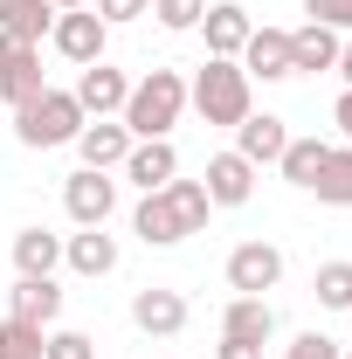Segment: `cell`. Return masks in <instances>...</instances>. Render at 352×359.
<instances>
[{
  "label": "cell",
  "instance_id": "cell-1",
  "mask_svg": "<svg viewBox=\"0 0 352 359\" xmlns=\"http://www.w3.org/2000/svg\"><path fill=\"white\" fill-rule=\"evenodd\" d=\"M180 111H187V76H180V69H152L145 83H132L118 125H125L132 138H166L180 125Z\"/></svg>",
  "mask_w": 352,
  "mask_h": 359
},
{
  "label": "cell",
  "instance_id": "cell-2",
  "mask_svg": "<svg viewBox=\"0 0 352 359\" xmlns=\"http://www.w3.org/2000/svg\"><path fill=\"white\" fill-rule=\"evenodd\" d=\"M249 69L242 62H228V55H208L201 69H194V83H187V104L208 118V125H242L249 118Z\"/></svg>",
  "mask_w": 352,
  "mask_h": 359
},
{
  "label": "cell",
  "instance_id": "cell-3",
  "mask_svg": "<svg viewBox=\"0 0 352 359\" xmlns=\"http://www.w3.org/2000/svg\"><path fill=\"white\" fill-rule=\"evenodd\" d=\"M83 104L69 97V90H35L21 111H14V138L21 145H35V152H48V145H76V132H83Z\"/></svg>",
  "mask_w": 352,
  "mask_h": 359
},
{
  "label": "cell",
  "instance_id": "cell-4",
  "mask_svg": "<svg viewBox=\"0 0 352 359\" xmlns=\"http://www.w3.org/2000/svg\"><path fill=\"white\" fill-rule=\"evenodd\" d=\"M48 42H55V55H62V62L90 69V62H104V48H111V28H104V14H97V7H69V14H55Z\"/></svg>",
  "mask_w": 352,
  "mask_h": 359
},
{
  "label": "cell",
  "instance_id": "cell-5",
  "mask_svg": "<svg viewBox=\"0 0 352 359\" xmlns=\"http://www.w3.org/2000/svg\"><path fill=\"white\" fill-rule=\"evenodd\" d=\"M62 208H69V222H76V228H104V222H111V208H118V180L97 173V166L69 173V180H62Z\"/></svg>",
  "mask_w": 352,
  "mask_h": 359
},
{
  "label": "cell",
  "instance_id": "cell-6",
  "mask_svg": "<svg viewBox=\"0 0 352 359\" xmlns=\"http://www.w3.org/2000/svg\"><path fill=\"white\" fill-rule=\"evenodd\" d=\"M283 283V249L276 242H242L235 256H228V290L235 297H263Z\"/></svg>",
  "mask_w": 352,
  "mask_h": 359
},
{
  "label": "cell",
  "instance_id": "cell-7",
  "mask_svg": "<svg viewBox=\"0 0 352 359\" xmlns=\"http://www.w3.org/2000/svg\"><path fill=\"white\" fill-rule=\"evenodd\" d=\"M118 173L132 180L138 194H159L166 180H180V152H173V138H132V152H125V166Z\"/></svg>",
  "mask_w": 352,
  "mask_h": 359
},
{
  "label": "cell",
  "instance_id": "cell-8",
  "mask_svg": "<svg viewBox=\"0 0 352 359\" xmlns=\"http://www.w3.org/2000/svg\"><path fill=\"white\" fill-rule=\"evenodd\" d=\"M35 90H48L42 83V48H35V42H7V35H0V97L21 111Z\"/></svg>",
  "mask_w": 352,
  "mask_h": 359
},
{
  "label": "cell",
  "instance_id": "cell-9",
  "mask_svg": "<svg viewBox=\"0 0 352 359\" xmlns=\"http://www.w3.org/2000/svg\"><path fill=\"white\" fill-rule=\"evenodd\" d=\"M201 187H208L215 208H242V201H256V166L242 152H215L208 173H201Z\"/></svg>",
  "mask_w": 352,
  "mask_h": 359
},
{
  "label": "cell",
  "instance_id": "cell-10",
  "mask_svg": "<svg viewBox=\"0 0 352 359\" xmlns=\"http://www.w3.org/2000/svg\"><path fill=\"white\" fill-rule=\"evenodd\" d=\"M132 325L145 332V339H180V332H187V297L152 283V290H138V297H132Z\"/></svg>",
  "mask_w": 352,
  "mask_h": 359
},
{
  "label": "cell",
  "instance_id": "cell-11",
  "mask_svg": "<svg viewBox=\"0 0 352 359\" xmlns=\"http://www.w3.org/2000/svg\"><path fill=\"white\" fill-rule=\"evenodd\" d=\"M201 35H208V55H242V42L256 35V21H249V7H235V0H208V14H201Z\"/></svg>",
  "mask_w": 352,
  "mask_h": 359
},
{
  "label": "cell",
  "instance_id": "cell-12",
  "mask_svg": "<svg viewBox=\"0 0 352 359\" xmlns=\"http://www.w3.org/2000/svg\"><path fill=\"white\" fill-rule=\"evenodd\" d=\"M235 62L249 69V83H256V76H263V83L297 76V69H290V35H283V28H256V35L242 42V55H235Z\"/></svg>",
  "mask_w": 352,
  "mask_h": 359
},
{
  "label": "cell",
  "instance_id": "cell-13",
  "mask_svg": "<svg viewBox=\"0 0 352 359\" xmlns=\"http://www.w3.org/2000/svg\"><path fill=\"white\" fill-rule=\"evenodd\" d=\"M69 97L83 104V118H111V111H125L132 83H125V69H111V62H90L83 76H76V90H69Z\"/></svg>",
  "mask_w": 352,
  "mask_h": 359
},
{
  "label": "cell",
  "instance_id": "cell-14",
  "mask_svg": "<svg viewBox=\"0 0 352 359\" xmlns=\"http://www.w3.org/2000/svg\"><path fill=\"white\" fill-rule=\"evenodd\" d=\"M132 235L145 242V249H173V242H187V222H180V208H173V194H166V187L138 201V215H132Z\"/></svg>",
  "mask_w": 352,
  "mask_h": 359
},
{
  "label": "cell",
  "instance_id": "cell-15",
  "mask_svg": "<svg viewBox=\"0 0 352 359\" xmlns=\"http://www.w3.org/2000/svg\"><path fill=\"white\" fill-rule=\"evenodd\" d=\"M283 145H290V132H283V118H269V111H249V118L235 125V152H242L249 166H276Z\"/></svg>",
  "mask_w": 352,
  "mask_h": 359
},
{
  "label": "cell",
  "instance_id": "cell-16",
  "mask_svg": "<svg viewBox=\"0 0 352 359\" xmlns=\"http://www.w3.org/2000/svg\"><path fill=\"white\" fill-rule=\"evenodd\" d=\"M76 152H83V166L111 173V166H125V152H132V132H125L118 118H90L83 132H76Z\"/></svg>",
  "mask_w": 352,
  "mask_h": 359
},
{
  "label": "cell",
  "instance_id": "cell-17",
  "mask_svg": "<svg viewBox=\"0 0 352 359\" xmlns=\"http://www.w3.org/2000/svg\"><path fill=\"white\" fill-rule=\"evenodd\" d=\"M7 318H21V325H55L62 318V283L55 276H21L14 283V304H7Z\"/></svg>",
  "mask_w": 352,
  "mask_h": 359
},
{
  "label": "cell",
  "instance_id": "cell-18",
  "mask_svg": "<svg viewBox=\"0 0 352 359\" xmlns=\"http://www.w3.org/2000/svg\"><path fill=\"white\" fill-rule=\"evenodd\" d=\"M269 332H276V311H269V297H235V304L221 311V339L269 346Z\"/></svg>",
  "mask_w": 352,
  "mask_h": 359
},
{
  "label": "cell",
  "instance_id": "cell-19",
  "mask_svg": "<svg viewBox=\"0 0 352 359\" xmlns=\"http://www.w3.org/2000/svg\"><path fill=\"white\" fill-rule=\"evenodd\" d=\"M62 263L76 269V276H111V269H118V242H111L104 228H83V235L62 242Z\"/></svg>",
  "mask_w": 352,
  "mask_h": 359
},
{
  "label": "cell",
  "instance_id": "cell-20",
  "mask_svg": "<svg viewBox=\"0 0 352 359\" xmlns=\"http://www.w3.org/2000/svg\"><path fill=\"white\" fill-rule=\"evenodd\" d=\"M48 28H55V7H48V0H0V35H7V42H35L42 48Z\"/></svg>",
  "mask_w": 352,
  "mask_h": 359
},
{
  "label": "cell",
  "instance_id": "cell-21",
  "mask_svg": "<svg viewBox=\"0 0 352 359\" xmlns=\"http://www.w3.org/2000/svg\"><path fill=\"white\" fill-rule=\"evenodd\" d=\"M339 35H332V28H318V21H304V28H297V35H290V69H297V76H304V69H339Z\"/></svg>",
  "mask_w": 352,
  "mask_h": 359
},
{
  "label": "cell",
  "instance_id": "cell-22",
  "mask_svg": "<svg viewBox=\"0 0 352 359\" xmlns=\"http://www.w3.org/2000/svg\"><path fill=\"white\" fill-rule=\"evenodd\" d=\"M62 263V235H48V228H21L14 235V269L21 276H55Z\"/></svg>",
  "mask_w": 352,
  "mask_h": 359
},
{
  "label": "cell",
  "instance_id": "cell-23",
  "mask_svg": "<svg viewBox=\"0 0 352 359\" xmlns=\"http://www.w3.org/2000/svg\"><path fill=\"white\" fill-rule=\"evenodd\" d=\"M311 194H318L325 208H352V145H332V159L318 166Z\"/></svg>",
  "mask_w": 352,
  "mask_h": 359
},
{
  "label": "cell",
  "instance_id": "cell-24",
  "mask_svg": "<svg viewBox=\"0 0 352 359\" xmlns=\"http://www.w3.org/2000/svg\"><path fill=\"white\" fill-rule=\"evenodd\" d=\"M325 159H332V145H325V138H290L276 166H283V180H290V187H304V194H311V180H318V166H325Z\"/></svg>",
  "mask_w": 352,
  "mask_h": 359
},
{
  "label": "cell",
  "instance_id": "cell-25",
  "mask_svg": "<svg viewBox=\"0 0 352 359\" xmlns=\"http://www.w3.org/2000/svg\"><path fill=\"white\" fill-rule=\"evenodd\" d=\"M166 194H173V208H180V222H187V235H201V228H208V215H215L208 187H201V180H166Z\"/></svg>",
  "mask_w": 352,
  "mask_h": 359
},
{
  "label": "cell",
  "instance_id": "cell-26",
  "mask_svg": "<svg viewBox=\"0 0 352 359\" xmlns=\"http://www.w3.org/2000/svg\"><path fill=\"white\" fill-rule=\"evenodd\" d=\"M318 304L325 311H352V263H318Z\"/></svg>",
  "mask_w": 352,
  "mask_h": 359
},
{
  "label": "cell",
  "instance_id": "cell-27",
  "mask_svg": "<svg viewBox=\"0 0 352 359\" xmlns=\"http://www.w3.org/2000/svg\"><path fill=\"white\" fill-rule=\"evenodd\" d=\"M42 325H21V318H0V359H42Z\"/></svg>",
  "mask_w": 352,
  "mask_h": 359
},
{
  "label": "cell",
  "instance_id": "cell-28",
  "mask_svg": "<svg viewBox=\"0 0 352 359\" xmlns=\"http://www.w3.org/2000/svg\"><path fill=\"white\" fill-rule=\"evenodd\" d=\"M152 14H159V28H173V35H187V28H201L208 0H152Z\"/></svg>",
  "mask_w": 352,
  "mask_h": 359
},
{
  "label": "cell",
  "instance_id": "cell-29",
  "mask_svg": "<svg viewBox=\"0 0 352 359\" xmlns=\"http://www.w3.org/2000/svg\"><path fill=\"white\" fill-rule=\"evenodd\" d=\"M304 14L332 35H352V0H304Z\"/></svg>",
  "mask_w": 352,
  "mask_h": 359
},
{
  "label": "cell",
  "instance_id": "cell-30",
  "mask_svg": "<svg viewBox=\"0 0 352 359\" xmlns=\"http://www.w3.org/2000/svg\"><path fill=\"white\" fill-rule=\"evenodd\" d=\"M42 359H97V346H90L83 332H48V339H42Z\"/></svg>",
  "mask_w": 352,
  "mask_h": 359
},
{
  "label": "cell",
  "instance_id": "cell-31",
  "mask_svg": "<svg viewBox=\"0 0 352 359\" xmlns=\"http://www.w3.org/2000/svg\"><path fill=\"white\" fill-rule=\"evenodd\" d=\"M283 359H339V346H332L325 332H297V339L283 346Z\"/></svg>",
  "mask_w": 352,
  "mask_h": 359
},
{
  "label": "cell",
  "instance_id": "cell-32",
  "mask_svg": "<svg viewBox=\"0 0 352 359\" xmlns=\"http://www.w3.org/2000/svg\"><path fill=\"white\" fill-rule=\"evenodd\" d=\"M97 14H104V28H125V21L152 14V0H97Z\"/></svg>",
  "mask_w": 352,
  "mask_h": 359
},
{
  "label": "cell",
  "instance_id": "cell-33",
  "mask_svg": "<svg viewBox=\"0 0 352 359\" xmlns=\"http://www.w3.org/2000/svg\"><path fill=\"white\" fill-rule=\"evenodd\" d=\"M215 359H263V346H242V339H221Z\"/></svg>",
  "mask_w": 352,
  "mask_h": 359
},
{
  "label": "cell",
  "instance_id": "cell-34",
  "mask_svg": "<svg viewBox=\"0 0 352 359\" xmlns=\"http://www.w3.org/2000/svg\"><path fill=\"white\" fill-rule=\"evenodd\" d=\"M332 125H339V132H346V145H352V90L339 97V104H332Z\"/></svg>",
  "mask_w": 352,
  "mask_h": 359
},
{
  "label": "cell",
  "instance_id": "cell-35",
  "mask_svg": "<svg viewBox=\"0 0 352 359\" xmlns=\"http://www.w3.org/2000/svg\"><path fill=\"white\" fill-rule=\"evenodd\" d=\"M339 76H346V90H352V42L339 48Z\"/></svg>",
  "mask_w": 352,
  "mask_h": 359
},
{
  "label": "cell",
  "instance_id": "cell-36",
  "mask_svg": "<svg viewBox=\"0 0 352 359\" xmlns=\"http://www.w3.org/2000/svg\"><path fill=\"white\" fill-rule=\"evenodd\" d=\"M48 7H55V14H69V7H90V0H48Z\"/></svg>",
  "mask_w": 352,
  "mask_h": 359
},
{
  "label": "cell",
  "instance_id": "cell-37",
  "mask_svg": "<svg viewBox=\"0 0 352 359\" xmlns=\"http://www.w3.org/2000/svg\"><path fill=\"white\" fill-rule=\"evenodd\" d=\"M339 359H352V353H339Z\"/></svg>",
  "mask_w": 352,
  "mask_h": 359
},
{
  "label": "cell",
  "instance_id": "cell-38",
  "mask_svg": "<svg viewBox=\"0 0 352 359\" xmlns=\"http://www.w3.org/2000/svg\"><path fill=\"white\" fill-rule=\"evenodd\" d=\"M346 318H352V311H346Z\"/></svg>",
  "mask_w": 352,
  "mask_h": 359
}]
</instances>
